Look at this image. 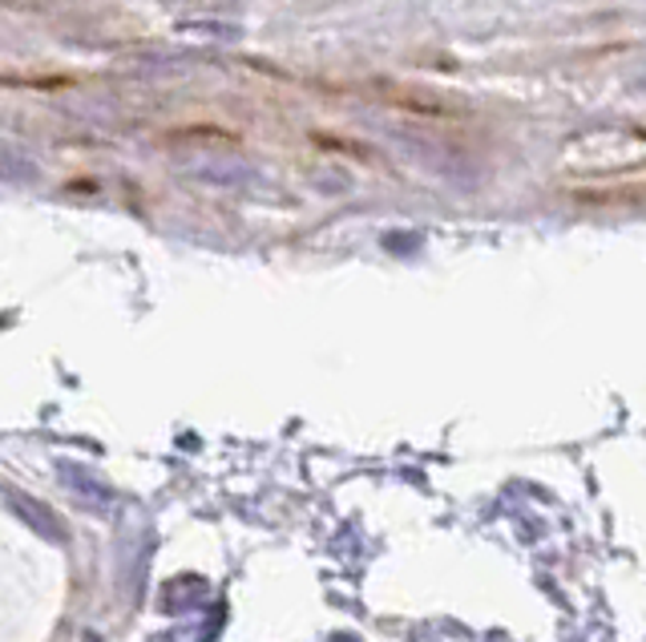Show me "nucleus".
I'll list each match as a JSON object with an SVG mask.
<instances>
[{
	"label": "nucleus",
	"mask_w": 646,
	"mask_h": 642,
	"mask_svg": "<svg viewBox=\"0 0 646 642\" xmlns=\"http://www.w3.org/2000/svg\"><path fill=\"white\" fill-rule=\"evenodd\" d=\"M190 178H199V182H206V187L234 190L246 182V170L234 167V162H194V167H190Z\"/></svg>",
	"instance_id": "obj_3"
},
{
	"label": "nucleus",
	"mask_w": 646,
	"mask_h": 642,
	"mask_svg": "<svg viewBox=\"0 0 646 642\" xmlns=\"http://www.w3.org/2000/svg\"><path fill=\"white\" fill-rule=\"evenodd\" d=\"M0 178H9V182H29V178H37V162L24 154V150L0 146Z\"/></svg>",
	"instance_id": "obj_4"
},
{
	"label": "nucleus",
	"mask_w": 646,
	"mask_h": 642,
	"mask_svg": "<svg viewBox=\"0 0 646 642\" xmlns=\"http://www.w3.org/2000/svg\"><path fill=\"white\" fill-rule=\"evenodd\" d=\"M65 477H69V481H73V485H78L81 498H93V501H98V505H110V501H113L110 489L101 485V481H93V477H85V473H81V469L65 465Z\"/></svg>",
	"instance_id": "obj_5"
},
{
	"label": "nucleus",
	"mask_w": 646,
	"mask_h": 642,
	"mask_svg": "<svg viewBox=\"0 0 646 642\" xmlns=\"http://www.w3.org/2000/svg\"><path fill=\"white\" fill-rule=\"evenodd\" d=\"M566 167L586 178L630 174L646 167V126H623V130H591L578 133L566 146Z\"/></svg>",
	"instance_id": "obj_1"
},
{
	"label": "nucleus",
	"mask_w": 646,
	"mask_h": 642,
	"mask_svg": "<svg viewBox=\"0 0 646 642\" xmlns=\"http://www.w3.org/2000/svg\"><path fill=\"white\" fill-rule=\"evenodd\" d=\"M9 505L17 513H21L29 525H33L41 538H49V542H65V530L57 525V518H53V510H46L41 501H33V498H9Z\"/></svg>",
	"instance_id": "obj_2"
}]
</instances>
